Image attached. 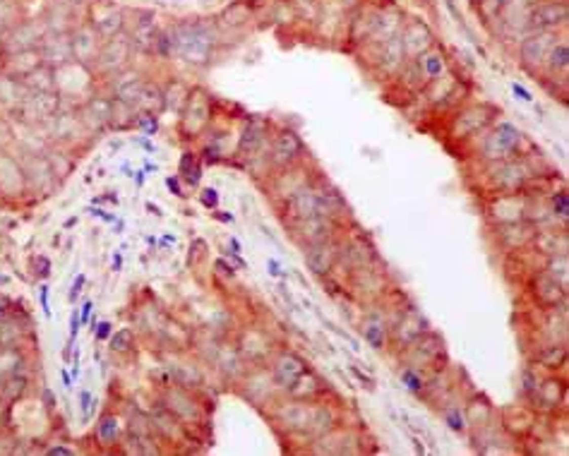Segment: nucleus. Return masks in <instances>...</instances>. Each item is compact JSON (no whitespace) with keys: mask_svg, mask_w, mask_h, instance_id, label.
Masks as SVG:
<instances>
[{"mask_svg":"<svg viewBox=\"0 0 569 456\" xmlns=\"http://www.w3.org/2000/svg\"><path fill=\"white\" fill-rule=\"evenodd\" d=\"M519 130L514 125H509V123H502L500 128L492 132V135L485 137V142H483V154L487 159H505L507 154H512L519 144Z\"/></svg>","mask_w":569,"mask_h":456,"instance_id":"nucleus-1","label":"nucleus"},{"mask_svg":"<svg viewBox=\"0 0 569 456\" xmlns=\"http://www.w3.org/2000/svg\"><path fill=\"white\" fill-rule=\"evenodd\" d=\"M533 295H536V300L541 305L555 308L557 302H562L567 298V286L557 276H552L550 272H541L533 279Z\"/></svg>","mask_w":569,"mask_h":456,"instance_id":"nucleus-2","label":"nucleus"},{"mask_svg":"<svg viewBox=\"0 0 569 456\" xmlns=\"http://www.w3.org/2000/svg\"><path fill=\"white\" fill-rule=\"evenodd\" d=\"M336 243L334 240H329V238H322V240H317V243H312L310 247H308V255H305V264H308V269H310L312 274H317V276H322V274H327L334 267V262H336Z\"/></svg>","mask_w":569,"mask_h":456,"instance_id":"nucleus-3","label":"nucleus"},{"mask_svg":"<svg viewBox=\"0 0 569 456\" xmlns=\"http://www.w3.org/2000/svg\"><path fill=\"white\" fill-rule=\"evenodd\" d=\"M303 374H305V363L298 356H293V353L281 356L279 358V363H276V367H274V379L281 384V387H288V389H291Z\"/></svg>","mask_w":569,"mask_h":456,"instance_id":"nucleus-4","label":"nucleus"},{"mask_svg":"<svg viewBox=\"0 0 569 456\" xmlns=\"http://www.w3.org/2000/svg\"><path fill=\"white\" fill-rule=\"evenodd\" d=\"M567 5L564 3H548V5H541V8L533 12V24L543 29H552L557 24H564L567 22Z\"/></svg>","mask_w":569,"mask_h":456,"instance_id":"nucleus-5","label":"nucleus"},{"mask_svg":"<svg viewBox=\"0 0 569 456\" xmlns=\"http://www.w3.org/2000/svg\"><path fill=\"white\" fill-rule=\"evenodd\" d=\"M300 149H303V144H300L298 135L284 132V135L276 137L274 142V161L276 164H288V161H293L295 156L300 154Z\"/></svg>","mask_w":569,"mask_h":456,"instance_id":"nucleus-6","label":"nucleus"},{"mask_svg":"<svg viewBox=\"0 0 569 456\" xmlns=\"http://www.w3.org/2000/svg\"><path fill=\"white\" fill-rule=\"evenodd\" d=\"M291 209L298 219H310V216H320V204H317V195L310 190H300L293 195L291 200Z\"/></svg>","mask_w":569,"mask_h":456,"instance_id":"nucleus-7","label":"nucleus"},{"mask_svg":"<svg viewBox=\"0 0 569 456\" xmlns=\"http://www.w3.org/2000/svg\"><path fill=\"white\" fill-rule=\"evenodd\" d=\"M487 118H490V116H485V110H483V108L466 110V113H464V116H459V120L454 123V135H457V137H468L471 132H476L478 128H483Z\"/></svg>","mask_w":569,"mask_h":456,"instance_id":"nucleus-8","label":"nucleus"},{"mask_svg":"<svg viewBox=\"0 0 569 456\" xmlns=\"http://www.w3.org/2000/svg\"><path fill=\"white\" fill-rule=\"evenodd\" d=\"M310 413H312V408H308V406H300V403H298V406H288L281 415H284L286 428H291V430H308Z\"/></svg>","mask_w":569,"mask_h":456,"instance_id":"nucleus-9","label":"nucleus"},{"mask_svg":"<svg viewBox=\"0 0 569 456\" xmlns=\"http://www.w3.org/2000/svg\"><path fill=\"white\" fill-rule=\"evenodd\" d=\"M428 44H430V31L423 27V24H413L404 39V48L408 53H421Z\"/></svg>","mask_w":569,"mask_h":456,"instance_id":"nucleus-10","label":"nucleus"},{"mask_svg":"<svg viewBox=\"0 0 569 456\" xmlns=\"http://www.w3.org/2000/svg\"><path fill=\"white\" fill-rule=\"evenodd\" d=\"M550 46V36H533L521 46V58L523 63H533V60H541L545 51Z\"/></svg>","mask_w":569,"mask_h":456,"instance_id":"nucleus-11","label":"nucleus"},{"mask_svg":"<svg viewBox=\"0 0 569 456\" xmlns=\"http://www.w3.org/2000/svg\"><path fill=\"white\" fill-rule=\"evenodd\" d=\"M331 423H334V415H331L324 406H317V408H312V413H310L308 430H310L312 435H327V432L331 430Z\"/></svg>","mask_w":569,"mask_h":456,"instance_id":"nucleus-12","label":"nucleus"},{"mask_svg":"<svg viewBox=\"0 0 569 456\" xmlns=\"http://www.w3.org/2000/svg\"><path fill=\"white\" fill-rule=\"evenodd\" d=\"M180 173H183V178L190 182V185H197V182H200L202 168H200V164L195 161L193 154H183V159H180Z\"/></svg>","mask_w":569,"mask_h":456,"instance_id":"nucleus-13","label":"nucleus"},{"mask_svg":"<svg viewBox=\"0 0 569 456\" xmlns=\"http://www.w3.org/2000/svg\"><path fill=\"white\" fill-rule=\"evenodd\" d=\"M118 420L113 418V415H103L101 423H99V437L103 439V442H113V439L118 437Z\"/></svg>","mask_w":569,"mask_h":456,"instance_id":"nucleus-14","label":"nucleus"},{"mask_svg":"<svg viewBox=\"0 0 569 456\" xmlns=\"http://www.w3.org/2000/svg\"><path fill=\"white\" fill-rule=\"evenodd\" d=\"M132 331L130 329H120V331H116L113 336H110V348L113 351H118V353H125V351H130V346H132Z\"/></svg>","mask_w":569,"mask_h":456,"instance_id":"nucleus-15","label":"nucleus"},{"mask_svg":"<svg viewBox=\"0 0 569 456\" xmlns=\"http://www.w3.org/2000/svg\"><path fill=\"white\" fill-rule=\"evenodd\" d=\"M569 65V51H567V44H560L552 48L550 53V67L552 70H567Z\"/></svg>","mask_w":569,"mask_h":456,"instance_id":"nucleus-16","label":"nucleus"},{"mask_svg":"<svg viewBox=\"0 0 569 456\" xmlns=\"http://www.w3.org/2000/svg\"><path fill=\"white\" fill-rule=\"evenodd\" d=\"M365 341L372 348H382V344H385V327H380V324H367L365 327Z\"/></svg>","mask_w":569,"mask_h":456,"instance_id":"nucleus-17","label":"nucleus"},{"mask_svg":"<svg viewBox=\"0 0 569 456\" xmlns=\"http://www.w3.org/2000/svg\"><path fill=\"white\" fill-rule=\"evenodd\" d=\"M401 382L408 387V389H413V392H423V377L418 372H415L413 367H406L404 372H401Z\"/></svg>","mask_w":569,"mask_h":456,"instance_id":"nucleus-18","label":"nucleus"},{"mask_svg":"<svg viewBox=\"0 0 569 456\" xmlns=\"http://www.w3.org/2000/svg\"><path fill=\"white\" fill-rule=\"evenodd\" d=\"M421 65L425 67V74H428V77H432V80H435V77L442 72V67H444V63H442L440 55H425Z\"/></svg>","mask_w":569,"mask_h":456,"instance_id":"nucleus-19","label":"nucleus"},{"mask_svg":"<svg viewBox=\"0 0 569 456\" xmlns=\"http://www.w3.org/2000/svg\"><path fill=\"white\" fill-rule=\"evenodd\" d=\"M552 209H555V214H557L562 221H567V216H569V197H567V192H557V195L552 197Z\"/></svg>","mask_w":569,"mask_h":456,"instance_id":"nucleus-20","label":"nucleus"},{"mask_svg":"<svg viewBox=\"0 0 569 456\" xmlns=\"http://www.w3.org/2000/svg\"><path fill=\"white\" fill-rule=\"evenodd\" d=\"M444 420H447V425H449L454 432H464V430H466V423H464V418H461L459 408L447 410V413H444Z\"/></svg>","mask_w":569,"mask_h":456,"instance_id":"nucleus-21","label":"nucleus"},{"mask_svg":"<svg viewBox=\"0 0 569 456\" xmlns=\"http://www.w3.org/2000/svg\"><path fill=\"white\" fill-rule=\"evenodd\" d=\"M541 360L548 365V367H557V363H564V348H562V346H560V348L552 346V348H550V353H545Z\"/></svg>","mask_w":569,"mask_h":456,"instance_id":"nucleus-22","label":"nucleus"},{"mask_svg":"<svg viewBox=\"0 0 569 456\" xmlns=\"http://www.w3.org/2000/svg\"><path fill=\"white\" fill-rule=\"evenodd\" d=\"M262 139V135H259L257 130L252 128V130H245V137H243V144H240V149H248L250 146V151H255V146H257V142Z\"/></svg>","mask_w":569,"mask_h":456,"instance_id":"nucleus-23","label":"nucleus"},{"mask_svg":"<svg viewBox=\"0 0 569 456\" xmlns=\"http://www.w3.org/2000/svg\"><path fill=\"white\" fill-rule=\"evenodd\" d=\"M202 204L204 207H216V204H219V192L214 190V187H207V190L202 192Z\"/></svg>","mask_w":569,"mask_h":456,"instance_id":"nucleus-24","label":"nucleus"},{"mask_svg":"<svg viewBox=\"0 0 569 456\" xmlns=\"http://www.w3.org/2000/svg\"><path fill=\"white\" fill-rule=\"evenodd\" d=\"M39 293H41V310L46 317H51V305H48V286H39Z\"/></svg>","mask_w":569,"mask_h":456,"instance_id":"nucleus-25","label":"nucleus"},{"mask_svg":"<svg viewBox=\"0 0 569 456\" xmlns=\"http://www.w3.org/2000/svg\"><path fill=\"white\" fill-rule=\"evenodd\" d=\"M92 403H94L92 394H89V392H82V396H80V408H82L84 415H89V408H92Z\"/></svg>","mask_w":569,"mask_h":456,"instance_id":"nucleus-26","label":"nucleus"},{"mask_svg":"<svg viewBox=\"0 0 569 456\" xmlns=\"http://www.w3.org/2000/svg\"><path fill=\"white\" fill-rule=\"evenodd\" d=\"M94 336L99 338V341L108 338L110 336V324H108V322H101V324H99V329H94Z\"/></svg>","mask_w":569,"mask_h":456,"instance_id":"nucleus-27","label":"nucleus"},{"mask_svg":"<svg viewBox=\"0 0 569 456\" xmlns=\"http://www.w3.org/2000/svg\"><path fill=\"white\" fill-rule=\"evenodd\" d=\"M80 324H82V319L77 315V310L72 312V317H70V338L77 336V331H80Z\"/></svg>","mask_w":569,"mask_h":456,"instance_id":"nucleus-28","label":"nucleus"},{"mask_svg":"<svg viewBox=\"0 0 569 456\" xmlns=\"http://www.w3.org/2000/svg\"><path fill=\"white\" fill-rule=\"evenodd\" d=\"M351 372L356 374V377H358V379H360L363 384H365V387H370V389L375 387V379H372V377H367V374H363V372L358 370V367H351Z\"/></svg>","mask_w":569,"mask_h":456,"instance_id":"nucleus-29","label":"nucleus"},{"mask_svg":"<svg viewBox=\"0 0 569 456\" xmlns=\"http://www.w3.org/2000/svg\"><path fill=\"white\" fill-rule=\"evenodd\" d=\"M82 286H84V274H80V276L74 279V283H72V291H70V300H74V298H77V293L82 291Z\"/></svg>","mask_w":569,"mask_h":456,"instance_id":"nucleus-30","label":"nucleus"},{"mask_svg":"<svg viewBox=\"0 0 569 456\" xmlns=\"http://www.w3.org/2000/svg\"><path fill=\"white\" fill-rule=\"evenodd\" d=\"M166 185H168V190L173 192V195H178V197H183L185 192L180 190V185H178V180L175 178H166Z\"/></svg>","mask_w":569,"mask_h":456,"instance_id":"nucleus-31","label":"nucleus"},{"mask_svg":"<svg viewBox=\"0 0 569 456\" xmlns=\"http://www.w3.org/2000/svg\"><path fill=\"white\" fill-rule=\"evenodd\" d=\"M36 267H41V269H36V272L41 274V276H48V274H51V269H48V267H51V264H48V259H46V257H39Z\"/></svg>","mask_w":569,"mask_h":456,"instance_id":"nucleus-32","label":"nucleus"},{"mask_svg":"<svg viewBox=\"0 0 569 456\" xmlns=\"http://www.w3.org/2000/svg\"><path fill=\"white\" fill-rule=\"evenodd\" d=\"M512 89H514V94H516V96H519L521 101H533V96H531V94H528V91L523 89V87H519V84H514Z\"/></svg>","mask_w":569,"mask_h":456,"instance_id":"nucleus-33","label":"nucleus"},{"mask_svg":"<svg viewBox=\"0 0 569 456\" xmlns=\"http://www.w3.org/2000/svg\"><path fill=\"white\" fill-rule=\"evenodd\" d=\"M48 454H51V456H70V454H72V449H67V447H51V449H48Z\"/></svg>","mask_w":569,"mask_h":456,"instance_id":"nucleus-34","label":"nucleus"},{"mask_svg":"<svg viewBox=\"0 0 569 456\" xmlns=\"http://www.w3.org/2000/svg\"><path fill=\"white\" fill-rule=\"evenodd\" d=\"M92 302H84V308H82V315H80V319L82 322H89V317H92Z\"/></svg>","mask_w":569,"mask_h":456,"instance_id":"nucleus-35","label":"nucleus"},{"mask_svg":"<svg viewBox=\"0 0 569 456\" xmlns=\"http://www.w3.org/2000/svg\"><path fill=\"white\" fill-rule=\"evenodd\" d=\"M267 269H269V274H272V276H281L279 262H274V259H269V262H267Z\"/></svg>","mask_w":569,"mask_h":456,"instance_id":"nucleus-36","label":"nucleus"},{"mask_svg":"<svg viewBox=\"0 0 569 456\" xmlns=\"http://www.w3.org/2000/svg\"><path fill=\"white\" fill-rule=\"evenodd\" d=\"M10 310V298L5 293H0V315H5Z\"/></svg>","mask_w":569,"mask_h":456,"instance_id":"nucleus-37","label":"nucleus"},{"mask_svg":"<svg viewBox=\"0 0 569 456\" xmlns=\"http://www.w3.org/2000/svg\"><path fill=\"white\" fill-rule=\"evenodd\" d=\"M216 267H219V269H221L223 274H229V276H233V267H229L226 262H223V259H219V262H216Z\"/></svg>","mask_w":569,"mask_h":456,"instance_id":"nucleus-38","label":"nucleus"},{"mask_svg":"<svg viewBox=\"0 0 569 456\" xmlns=\"http://www.w3.org/2000/svg\"><path fill=\"white\" fill-rule=\"evenodd\" d=\"M63 384L67 387V389L72 387V379H70V374H67V372H63Z\"/></svg>","mask_w":569,"mask_h":456,"instance_id":"nucleus-39","label":"nucleus"},{"mask_svg":"<svg viewBox=\"0 0 569 456\" xmlns=\"http://www.w3.org/2000/svg\"><path fill=\"white\" fill-rule=\"evenodd\" d=\"M231 247H233V252H240V243L236 238H231Z\"/></svg>","mask_w":569,"mask_h":456,"instance_id":"nucleus-40","label":"nucleus"},{"mask_svg":"<svg viewBox=\"0 0 569 456\" xmlns=\"http://www.w3.org/2000/svg\"><path fill=\"white\" fill-rule=\"evenodd\" d=\"M120 264H123V259H120V255H116V259H113V269L118 272V269H120Z\"/></svg>","mask_w":569,"mask_h":456,"instance_id":"nucleus-41","label":"nucleus"},{"mask_svg":"<svg viewBox=\"0 0 569 456\" xmlns=\"http://www.w3.org/2000/svg\"><path fill=\"white\" fill-rule=\"evenodd\" d=\"M0 283H8V276H0Z\"/></svg>","mask_w":569,"mask_h":456,"instance_id":"nucleus-42","label":"nucleus"}]
</instances>
